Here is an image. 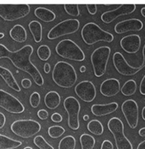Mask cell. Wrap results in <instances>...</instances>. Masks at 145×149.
Returning <instances> with one entry per match:
<instances>
[{"mask_svg": "<svg viewBox=\"0 0 145 149\" xmlns=\"http://www.w3.org/2000/svg\"><path fill=\"white\" fill-rule=\"evenodd\" d=\"M137 149H145V140L138 144Z\"/></svg>", "mask_w": 145, "mask_h": 149, "instance_id": "obj_44", "label": "cell"}, {"mask_svg": "<svg viewBox=\"0 0 145 149\" xmlns=\"http://www.w3.org/2000/svg\"><path fill=\"white\" fill-rule=\"evenodd\" d=\"M29 29L36 43H40L42 40V25L40 23L37 21H32L29 24Z\"/></svg>", "mask_w": 145, "mask_h": 149, "instance_id": "obj_25", "label": "cell"}, {"mask_svg": "<svg viewBox=\"0 0 145 149\" xmlns=\"http://www.w3.org/2000/svg\"><path fill=\"white\" fill-rule=\"evenodd\" d=\"M81 33L83 40L88 45H92L100 41L111 43L114 39L113 34L102 29L98 24L93 22L84 24Z\"/></svg>", "mask_w": 145, "mask_h": 149, "instance_id": "obj_3", "label": "cell"}, {"mask_svg": "<svg viewBox=\"0 0 145 149\" xmlns=\"http://www.w3.org/2000/svg\"><path fill=\"white\" fill-rule=\"evenodd\" d=\"M140 92L141 95H145V75L143 77L140 84Z\"/></svg>", "mask_w": 145, "mask_h": 149, "instance_id": "obj_40", "label": "cell"}, {"mask_svg": "<svg viewBox=\"0 0 145 149\" xmlns=\"http://www.w3.org/2000/svg\"><path fill=\"white\" fill-rule=\"evenodd\" d=\"M65 110L68 114V125L72 130H77L80 127L79 114L81 111V104L73 96H69L63 103Z\"/></svg>", "mask_w": 145, "mask_h": 149, "instance_id": "obj_10", "label": "cell"}, {"mask_svg": "<svg viewBox=\"0 0 145 149\" xmlns=\"http://www.w3.org/2000/svg\"><path fill=\"white\" fill-rule=\"evenodd\" d=\"M5 123H6L5 115H4L2 112H0V129L3 128V126L5 125Z\"/></svg>", "mask_w": 145, "mask_h": 149, "instance_id": "obj_41", "label": "cell"}, {"mask_svg": "<svg viewBox=\"0 0 145 149\" xmlns=\"http://www.w3.org/2000/svg\"><path fill=\"white\" fill-rule=\"evenodd\" d=\"M113 63L116 70L118 71L120 74L124 75V76L135 75L141 69H143L141 65L138 66V67H134V66H132V65H129L123 56V54L120 52H115L114 54Z\"/></svg>", "mask_w": 145, "mask_h": 149, "instance_id": "obj_13", "label": "cell"}, {"mask_svg": "<svg viewBox=\"0 0 145 149\" xmlns=\"http://www.w3.org/2000/svg\"><path fill=\"white\" fill-rule=\"evenodd\" d=\"M118 107V103L115 102H112L107 104H94L91 106V111L95 116L102 117L116 111Z\"/></svg>", "mask_w": 145, "mask_h": 149, "instance_id": "obj_20", "label": "cell"}, {"mask_svg": "<svg viewBox=\"0 0 145 149\" xmlns=\"http://www.w3.org/2000/svg\"><path fill=\"white\" fill-rule=\"evenodd\" d=\"M29 103L30 105L33 108L38 107L40 103V95L36 92H34L33 93H32V95H30L29 98Z\"/></svg>", "mask_w": 145, "mask_h": 149, "instance_id": "obj_34", "label": "cell"}, {"mask_svg": "<svg viewBox=\"0 0 145 149\" xmlns=\"http://www.w3.org/2000/svg\"><path fill=\"white\" fill-rule=\"evenodd\" d=\"M80 142L81 149H93L96 144V140L91 135L84 133L80 136Z\"/></svg>", "mask_w": 145, "mask_h": 149, "instance_id": "obj_27", "label": "cell"}, {"mask_svg": "<svg viewBox=\"0 0 145 149\" xmlns=\"http://www.w3.org/2000/svg\"><path fill=\"white\" fill-rule=\"evenodd\" d=\"M24 149H33L32 148H31V147H25Z\"/></svg>", "mask_w": 145, "mask_h": 149, "instance_id": "obj_51", "label": "cell"}, {"mask_svg": "<svg viewBox=\"0 0 145 149\" xmlns=\"http://www.w3.org/2000/svg\"><path fill=\"white\" fill-rule=\"evenodd\" d=\"M86 70V67H85V65H81V68H80V72L81 73H84Z\"/></svg>", "mask_w": 145, "mask_h": 149, "instance_id": "obj_46", "label": "cell"}, {"mask_svg": "<svg viewBox=\"0 0 145 149\" xmlns=\"http://www.w3.org/2000/svg\"><path fill=\"white\" fill-rule=\"evenodd\" d=\"M65 11L69 15L72 17H78L80 15V10L78 4H65Z\"/></svg>", "mask_w": 145, "mask_h": 149, "instance_id": "obj_33", "label": "cell"}, {"mask_svg": "<svg viewBox=\"0 0 145 149\" xmlns=\"http://www.w3.org/2000/svg\"><path fill=\"white\" fill-rule=\"evenodd\" d=\"M83 119L84 120V121H88V120L89 119V115H84Z\"/></svg>", "mask_w": 145, "mask_h": 149, "instance_id": "obj_49", "label": "cell"}, {"mask_svg": "<svg viewBox=\"0 0 145 149\" xmlns=\"http://www.w3.org/2000/svg\"><path fill=\"white\" fill-rule=\"evenodd\" d=\"M51 118L52 122H55V123H59L62 121V116L59 113H54L51 115Z\"/></svg>", "mask_w": 145, "mask_h": 149, "instance_id": "obj_38", "label": "cell"}, {"mask_svg": "<svg viewBox=\"0 0 145 149\" xmlns=\"http://www.w3.org/2000/svg\"><path fill=\"white\" fill-rule=\"evenodd\" d=\"M137 91V83L134 80H129L127 81L121 88L122 95L125 96H130L134 94Z\"/></svg>", "mask_w": 145, "mask_h": 149, "instance_id": "obj_28", "label": "cell"}, {"mask_svg": "<svg viewBox=\"0 0 145 149\" xmlns=\"http://www.w3.org/2000/svg\"><path fill=\"white\" fill-rule=\"evenodd\" d=\"M10 50L3 45L2 43H0V58H5L6 56H7L10 53ZM0 76L2 77V78L4 80V81L6 83L10 88L12 89L19 92H21V88L17 84V82L14 78V75L12 74L10 71L9 70L6 68H3V66L0 65Z\"/></svg>", "mask_w": 145, "mask_h": 149, "instance_id": "obj_16", "label": "cell"}, {"mask_svg": "<svg viewBox=\"0 0 145 149\" xmlns=\"http://www.w3.org/2000/svg\"><path fill=\"white\" fill-rule=\"evenodd\" d=\"M66 130L64 128L60 125H53V126L49 127L47 130L48 135L51 138H59L64 134Z\"/></svg>", "mask_w": 145, "mask_h": 149, "instance_id": "obj_31", "label": "cell"}, {"mask_svg": "<svg viewBox=\"0 0 145 149\" xmlns=\"http://www.w3.org/2000/svg\"><path fill=\"white\" fill-rule=\"evenodd\" d=\"M10 36L18 43H24L27 40V32L22 25L16 24L10 31Z\"/></svg>", "mask_w": 145, "mask_h": 149, "instance_id": "obj_21", "label": "cell"}, {"mask_svg": "<svg viewBox=\"0 0 145 149\" xmlns=\"http://www.w3.org/2000/svg\"><path fill=\"white\" fill-rule=\"evenodd\" d=\"M52 79L58 86L70 88L76 84L77 75L71 64L60 61L54 65L52 71Z\"/></svg>", "mask_w": 145, "mask_h": 149, "instance_id": "obj_2", "label": "cell"}, {"mask_svg": "<svg viewBox=\"0 0 145 149\" xmlns=\"http://www.w3.org/2000/svg\"><path fill=\"white\" fill-rule=\"evenodd\" d=\"M55 51L59 56L72 61L82 62L85 58V54L81 47L70 39L60 41L57 44Z\"/></svg>", "mask_w": 145, "mask_h": 149, "instance_id": "obj_4", "label": "cell"}, {"mask_svg": "<svg viewBox=\"0 0 145 149\" xmlns=\"http://www.w3.org/2000/svg\"><path fill=\"white\" fill-rule=\"evenodd\" d=\"M22 144V141L0 134V149H15Z\"/></svg>", "mask_w": 145, "mask_h": 149, "instance_id": "obj_24", "label": "cell"}, {"mask_svg": "<svg viewBox=\"0 0 145 149\" xmlns=\"http://www.w3.org/2000/svg\"><path fill=\"white\" fill-rule=\"evenodd\" d=\"M0 107L11 114H22L24 111V107L22 102L3 89H0Z\"/></svg>", "mask_w": 145, "mask_h": 149, "instance_id": "obj_11", "label": "cell"}, {"mask_svg": "<svg viewBox=\"0 0 145 149\" xmlns=\"http://www.w3.org/2000/svg\"><path fill=\"white\" fill-rule=\"evenodd\" d=\"M142 54H143V64L141 65L143 68L145 67V44L144 47H143V52H142Z\"/></svg>", "mask_w": 145, "mask_h": 149, "instance_id": "obj_43", "label": "cell"}, {"mask_svg": "<svg viewBox=\"0 0 145 149\" xmlns=\"http://www.w3.org/2000/svg\"><path fill=\"white\" fill-rule=\"evenodd\" d=\"M50 71H51V65L49 63H45L44 64V72L46 73H50Z\"/></svg>", "mask_w": 145, "mask_h": 149, "instance_id": "obj_42", "label": "cell"}, {"mask_svg": "<svg viewBox=\"0 0 145 149\" xmlns=\"http://www.w3.org/2000/svg\"><path fill=\"white\" fill-rule=\"evenodd\" d=\"M140 13L142 14V16L144 17H145V7H143V8L140 10Z\"/></svg>", "mask_w": 145, "mask_h": 149, "instance_id": "obj_48", "label": "cell"}, {"mask_svg": "<svg viewBox=\"0 0 145 149\" xmlns=\"http://www.w3.org/2000/svg\"><path fill=\"white\" fill-rule=\"evenodd\" d=\"M33 47L31 45H24L17 51L10 52L5 58H10L17 68L29 74L38 86H42L44 83L43 76L37 68L31 62Z\"/></svg>", "mask_w": 145, "mask_h": 149, "instance_id": "obj_1", "label": "cell"}, {"mask_svg": "<svg viewBox=\"0 0 145 149\" xmlns=\"http://www.w3.org/2000/svg\"><path fill=\"white\" fill-rule=\"evenodd\" d=\"M143 27L144 24L140 20L132 18L117 23L114 26V31L117 34H123L128 32H138Z\"/></svg>", "mask_w": 145, "mask_h": 149, "instance_id": "obj_17", "label": "cell"}, {"mask_svg": "<svg viewBox=\"0 0 145 149\" xmlns=\"http://www.w3.org/2000/svg\"><path fill=\"white\" fill-rule=\"evenodd\" d=\"M10 130L15 135L22 138H30L41 130L40 124L32 119L17 120L12 123Z\"/></svg>", "mask_w": 145, "mask_h": 149, "instance_id": "obj_5", "label": "cell"}, {"mask_svg": "<svg viewBox=\"0 0 145 149\" xmlns=\"http://www.w3.org/2000/svg\"><path fill=\"white\" fill-rule=\"evenodd\" d=\"M33 142H34L35 145H36L40 149H54L51 144H48L46 141L45 139L43 138V136L40 135L35 136Z\"/></svg>", "mask_w": 145, "mask_h": 149, "instance_id": "obj_32", "label": "cell"}, {"mask_svg": "<svg viewBox=\"0 0 145 149\" xmlns=\"http://www.w3.org/2000/svg\"><path fill=\"white\" fill-rule=\"evenodd\" d=\"M110 52L111 50L109 47L102 46L92 52L91 55V65L93 67L95 76L97 77H102L106 73Z\"/></svg>", "mask_w": 145, "mask_h": 149, "instance_id": "obj_6", "label": "cell"}, {"mask_svg": "<svg viewBox=\"0 0 145 149\" xmlns=\"http://www.w3.org/2000/svg\"><path fill=\"white\" fill-rule=\"evenodd\" d=\"M87 128L90 133L94 134L96 136H101L103 133V125L99 120L94 119L89 122V123L87 125Z\"/></svg>", "mask_w": 145, "mask_h": 149, "instance_id": "obj_26", "label": "cell"}, {"mask_svg": "<svg viewBox=\"0 0 145 149\" xmlns=\"http://www.w3.org/2000/svg\"><path fill=\"white\" fill-rule=\"evenodd\" d=\"M76 139L72 136H66L60 141L59 149H75Z\"/></svg>", "mask_w": 145, "mask_h": 149, "instance_id": "obj_29", "label": "cell"}, {"mask_svg": "<svg viewBox=\"0 0 145 149\" xmlns=\"http://www.w3.org/2000/svg\"><path fill=\"white\" fill-rule=\"evenodd\" d=\"M108 130L114 136L117 149H132L131 142L124 133V124L118 118H112L107 123Z\"/></svg>", "mask_w": 145, "mask_h": 149, "instance_id": "obj_8", "label": "cell"}, {"mask_svg": "<svg viewBox=\"0 0 145 149\" xmlns=\"http://www.w3.org/2000/svg\"><path fill=\"white\" fill-rule=\"evenodd\" d=\"M80 27V22L77 19H67L62 21L49 31L47 38L55 40L61 36L70 35L76 33Z\"/></svg>", "mask_w": 145, "mask_h": 149, "instance_id": "obj_9", "label": "cell"}, {"mask_svg": "<svg viewBox=\"0 0 145 149\" xmlns=\"http://www.w3.org/2000/svg\"><path fill=\"white\" fill-rule=\"evenodd\" d=\"M139 135L140 136H145V127L142 128V129H140L139 130Z\"/></svg>", "mask_w": 145, "mask_h": 149, "instance_id": "obj_45", "label": "cell"}, {"mask_svg": "<svg viewBox=\"0 0 145 149\" xmlns=\"http://www.w3.org/2000/svg\"><path fill=\"white\" fill-rule=\"evenodd\" d=\"M51 54V49L47 45H41L37 49V55L41 61H47Z\"/></svg>", "mask_w": 145, "mask_h": 149, "instance_id": "obj_30", "label": "cell"}, {"mask_svg": "<svg viewBox=\"0 0 145 149\" xmlns=\"http://www.w3.org/2000/svg\"><path fill=\"white\" fill-rule=\"evenodd\" d=\"M86 8L89 13L91 15H95L97 12V5L96 4H87Z\"/></svg>", "mask_w": 145, "mask_h": 149, "instance_id": "obj_35", "label": "cell"}, {"mask_svg": "<svg viewBox=\"0 0 145 149\" xmlns=\"http://www.w3.org/2000/svg\"><path fill=\"white\" fill-rule=\"evenodd\" d=\"M121 111L125 118L128 125L131 129H135L138 125L139 107L133 100H127L121 105Z\"/></svg>", "mask_w": 145, "mask_h": 149, "instance_id": "obj_12", "label": "cell"}, {"mask_svg": "<svg viewBox=\"0 0 145 149\" xmlns=\"http://www.w3.org/2000/svg\"><path fill=\"white\" fill-rule=\"evenodd\" d=\"M37 115L39 117V118H40L41 120H45L48 117V112L44 109H42V110H40L38 111Z\"/></svg>", "mask_w": 145, "mask_h": 149, "instance_id": "obj_36", "label": "cell"}, {"mask_svg": "<svg viewBox=\"0 0 145 149\" xmlns=\"http://www.w3.org/2000/svg\"><path fill=\"white\" fill-rule=\"evenodd\" d=\"M137 9L135 4H122L118 6V8L104 12L101 15V20L105 24H110L120 16L128 15L133 13Z\"/></svg>", "mask_w": 145, "mask_h": 149, "instance_id": "obj_14", "label": "cell"}, {"mask_svg": "<svg viewBox=\"0 0 145 149\" xmlns=\"http://www.w3.org/2000/svg\"><path fill=\"white\" fill-rule=\"evenodd\" d=\"M29 13V4H0V17L6 22L23 18Z\"/></svg>", "mask_w": 145, "mask_h": 149, "instance_id": "obj_7", "label": "cell"}, {"mask_svg": "<svg viewBox=\"0 0 145 149\" xmlns=\"http://www.w3.org/2000/svg\"><path fill=\"white\" fill-rule=\"evenodd\" d=\"M101 149H114V145L111 143V141L105 140L101 145Z\"/></svg>", "mask_w": 145, "mask_h": 149, "instance_id": "obj_37", "label": "cell"}, {"mask_svg": "<svg viewBox=\"0 0 145 149\" xmlns=\"http://www.w3.org/2000/svg\"><path fill=\"white\" fill-rule=\"evenodd\" d=\"M141 115H142V118L145 121V107L143 108L142 113H141Z\"/></svg>", "mask_w": 145, "mask_h": 149, "instance_id": "obj_47", "label": "cell"}, {"mask_svg": "<svg viewBox=\"0 0 145 149\" xmlns=\"http://www.w3.org/2000/svg\"><path fill=\"white\" fill-rule=\"evenodd\" d=\"M34 14L38 19L41 20L42 22L46 23L53 22L56 17V15L53 11L50 10L45 7H37L34 10Z\"/></svg>", "mask_w": 145, "mask_h": 149, "instance_id": "obj_22", "label": "cell"}, {"mask_svg": "<svg viewBox=\"0 0 145 149\" xmlns=\"http://www.w3.org/2000/svg\"><path fill=\"white\" fill-rule=\"evenodd\" d=\"M5 36V34L3 33H0V39H3Z\"/></svg>", "mask_w": 145, "mask_h": 149, "instance_id": "obj_50", "label": "cell"}, {"mask_svg": "<svg viewBox=\"0 0 145 149\" xmlns=\"http://www.w3.org/2000/svg\"><path fill=\"white\" fill-rule=\"evenodd\" d=\"M22 86L24 88H29L32 86V81H30V79L24 78L22 81Z\"/></svg>", "mask_w": 145, "mask_h": 149, "instance_id": "obj_39", "label": "cell"}, {"mask_svg": "<svg viewBox=\"0 0 145 149\" xmlns=\"http://www.w3.org/2000/svg\"><path fill=\"white\" fill-rule=\"evenodd\" d=\"M120 82L118 79L110 78L105 80L100 85V92L106 97H113L120 92Z\"/></svg>", "mask_w": 145, "mask_h": 149, "instance_id": "obj_19", "label": "cell"}, {"mask_svg": "<svg viewBox=\"0 0 145 149\" xmlns=\"http://www.w3.org/2000/svg\"><path fill=\"white\" fill-rule=\"evenodd\" d=\"M120 45L124 51L129 54L137 53L141 46V39L140 36L132 34L125 36L120 41Z\"/></svg>", "mask_w": 145, "mask_h": 149, "instance_id": "obj_18", "label": "cell"}, {"mask_svg": "<svg viewBox=\"0 0 145 149\" xmlns=\"http://www.w3.org/2000/svg\"><path fill=\"white\" fill-rule=\"evenodd\" d=\"M61 97L58 92L54 91H51L47 92L44 98V103L47 108L54 110L60 105Z\"/></svg>", "mask_w": 145, "mask_h": 149, "instance_id": "obj_23", "label": "cell"}, {"mask_svg": "<svg viewBox=\"0 0 145 149\" xmlns=\"http://www.w3.org/2000/svg\"><path fill=\"white\" fill-rule=\"evenodd\" d=\"M74 91L78 97L86 103H90L96 97V87L90 81H83L78 83Z\"/></svg>", "mask_w": 145, "mask_h": 149, "instance_id": "obj_15", "label": "cell"}]
</instances>
